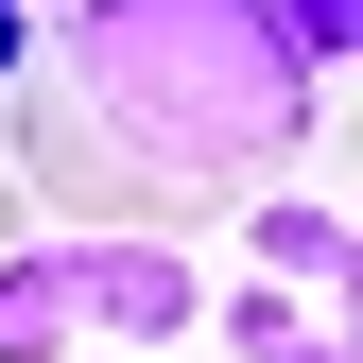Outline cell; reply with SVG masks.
I'll return each instance as SVG.
<instances>
[{
	"instance_id": "cell-1",
	"label": "cell",
	"mask_w": 363,
	"mask_h": 363,
	"mask_svg": "<svg viewBox=\"0 0 363 363\" xmlns=\"http://www.w3.org/2000/svg\"><path fill=\"white\" fill-rule=\"evenodd\" d=\"M329 86L259 0H52L0 86V173L69 242H173L191 208H259L311 156Z\"/></svg>"
},
{
	"instance_id": "cell-2",
	"label": "cell",
	"mask_w": 363,
	"mask_h": 363,
	"mask_svg": "<svg viewBox=\"0 0 363 363\" xmlns=\"http://www.w3.org/2000/svg\"><path fill=\"white\" fill-rule=\"evenodd\" d=\"M208 329V277L191 242H0V363H69V346H191Z\"/></svg>"
},
{
	"instance_id": "cell-3",
	"label": "cell",
	"mask_w": 363,
	"mask_h": 363,
	"mask_svg": "<svg viewBox=\"0 0 363 363\" xmlns=\"http://www.w3.org/2000/svg\"><path fill=\"white\" fill-rule=\"evenodd\" d=\"M242 242H259V294H329V311H346V259H363V242H346L329 191H259Z\"/></svg>"
},
{
	"instance_id": "cell-4",
	"label": "cell",
	"mask_w": 363,
	"mask_h": 363,
	"mask_svg": "<svg viewBox=\"0 0 363 363\" xmlns=\"http://www.w3.org/2000/svg\"><path fill=\"white\" fill-rule=\"evenodd\" d=\"M208 329H225V363H346V311L329 294H225Z\"/></svg>"
},
{
	"instance_id": "cell-5",
	"label": "cell",
	"mask_w": 363,
	"mask_h": 363,
	"mask_svg": "<svg viewBox=\"0 0 363 363\" xmlns=\"http://www.w3.org/2000/svg\"><path fill=\"white\" fill-rule=\"evenodd\" d=\"M277 18V52L311 69V86H346V52H363V0H259Z\"/></svg>"
},
{
	"instance_id": "cell-6",
	"label": "cell",
	"mask_w": 363,
	"mask_h": 363,
	"mask_svg": "<svg viewBox=\"0 0 363 363\" xmlns=\"http://www.w3.org/2000/svg\"><path fill=\"white\" fill-rule=\"evenodd\" d=\"M18 52H35V18H18V0H0V86H18Z\"/></svg>"
},
{
	"instance_id": "cell-7",
	"label": "cell",
	"mask_w": 363,
	"mask_h": 363,
	"mask_svg": "<svg viewBox=\"0 0 363 363\" xmlns=\"http://www.w3.org/2000/svg\"><path fill=\"white\" fill-rule=\"evenodd\" d=\"M0 242H18V173H0Z\"/></svg>"
},
{
	"instance_id": "cell-8",
	"label": "cell",
	"mask_w": 363,
	"mask_h": 363,
	"mask_svg": "<svg viewBox=\"0 0 363 363\" xmlns=\"http://www.w3.org/2000/svg\"><path fill=\"white\" fill-rule=\"evenodd\" d=\"M18 18H52V0H18Z\"/></svg>"
}]
</instances>
